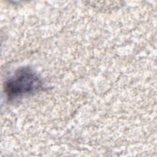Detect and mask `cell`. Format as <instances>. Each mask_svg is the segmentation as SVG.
<instances>
[{
    "label": "cell",
    "mask_w": 157,
    "mask_h": 157,
    "mask_svg": "<svg viewBox=\"0 0 157 157\" xmlns=\"http://www.w3.org/2000/svg\"><path fill=\"white\" fill-rule=\"evenodd\" d=\"M41 81L31 69L17 70L5 83L4 91L10 101H14L34 93L41 88Z\"/></svg>",
    "instance_id": "obj_1"
}]
</instances>
